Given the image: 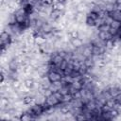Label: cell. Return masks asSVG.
Listing matches in <instances>:
<instances>
[{
  "label": "cell",
  "mask_w": 121,
  "mask_h": 121,
  "mask_svg": "<svg viewBox=\"0 0 121 121\" xmlns=\"http://www.w3.org/2000/svg\"><path fill=\"white\" fill-rule=\"evenodd\" d=\"M68 35H69V37H70V39H73V38H78V37H79V31H78V29H72V30H70L69 32H68Z\"/></svg>",
  "instance_id": "18"
},
{
  "label": "cell",
  "mask_w": 121,
  "mask_h": 121,
  "mask_svg": "<svg viewBox=\"0 0 121 121\" xmlns=\"http://www.w3.org/2000/svg\"><path fill=\"white\" fill-rule=\"evenodd\" d=\"M32 119V115L30 112H21L20 113V116H19V120H22V121H28Z\"/></svg>",
  "instance_id": "13"
},
{
  "label": "cell",
  "mask_w": 121,
  "mask_h": 121,
  "mask_svg": "<svg viewBox=\"0 0 121 121\" xmlns=\"http://www.w3.org/2000/svg\"><path fill=\"white\" fill-rule=\"evenodd\" d=\"M73 87H75L77 90H80L83 87V84L81 81H73V83L71 84Z\"/></svg>",
  "instance_id": "26"
},
{
  "label": "cell",
  "mask_w": 121,
  "mask_h": 121,
  "mask_svg": "<svg viewBox=\"0 0 121 121\" xmlns=\"http://www.w3.org/2000/svg\"><path fill=\"white\" fill-rule=\"evenodd\" d=\"M63 60H64V58H62L61 56H60L58 54V52H56V54L53 56V58H51L50 62H52L53 64H55V65H57V66L60 67V63H61V61Z\"/></svg>",
  "instance_id": "7"
},
{
  "label": "cell",
  "mask_w": 121,
  "mask_h": 121,
  "mask_svg": "<svg viewBox=\"0 0 121 121\" xmlns=\"http://www.w3.org/2000/svg\"><path fill=\"white\" fill-rule=\"evenodd\" d=\"M73 97H74V99H79V98H81V95H80L79 91H78L76 94H74L73 95Z\"/></svg>",
  "instance_id": "31"
},
{
  "label": "cell",
  "mask_w": 121,
  "mask_h": 121,
  "mask_svg": "<svg viewBox=\"0 0 121 121\" xmlns=\"http://www.w3.org/2000/svg\"><path fill=\"white\" fill-rule=\"evenodd\" d=\"M11 88H13L14 90H20L21 88V82L19 81V79H14L11 80Z\"/></svg>",
  "instance_id": "19"
},
{
  "label": "cell",
  "mask_w": 121,
  "mask_h": 121,
  "mask_svg": "<svg viewBox=\"0 0 121 121\" xmlns=\"http://www.w3.org/2000/svg\"><path fill=\"white\" fill-rule=\"evenodd\" d=\"M88 17H90V18H92V19H94L95 21L96 20V19H98L99 18V16H98V13L97 12H95V11H94V10H91L89 13H88V15H87Z\"/></svg>",
  "instance_id": "25"
},
{
  "label": "cell",
  "mask_w": 121,
  "mask_h": 121,
  "mask_svg": "<svg viewBox=\"0 0 121 121\" xmlns=\"http://www.w3.org/2000/svg\"><path fill=\"white\" fill-rule=\"evenodd\" d=\"M98 37H99L102 41H105V42L110 41V40L112 39V36L110 34L109 31H99V32H98Z\"/></svg>",
  "instance_id": "9"
},
{
  "label": "cell",
  "mask_w": 121,
  "mask_h": 121,
  "mask_svg": "<svg viewBox=\"0 0 121 121\" xmlns=\"http://www.w3.org/2000/svg\"><path fill=\"white\" fill-rule=\"evenodd\" d=\"M92 49H93V44H92V43H90L88 45L83 46V50H82V52H81L82 56H83L85 59H86V58L93 57V51H92Z\"/></svg>",
  "instance_id": "3"
},
{
  "label": "cell",
  "mask_w": 121,
  "mask_h": 121,
  "mask_svg": "<svg viewBox=\"0 0 121 121\" xmlns=\"http://www.w3.org/2000/svg\"><path fill=\"white\" fill-rule=\"evenodd\" d=\"M61 102L52 94L51 95H49V96H47L46 97V99H45V104L46 105H48V106H57V105H60Z\"/></svg>",
  "instance_id": "2"
},
{
  "label": "cell",
  "mask_w": 121,
  "mask_h": 121,
  "mask_svg": "<svg viewBox=\"0 0 121 121\" xmlns=\"http://www.w3.org/2000/svg\"><path fill=\"white\" fill-rule=\"evenodd\" d=\"M87 9H88L87 2H84V1L78 3L77 5V8H76V10L77 11H83V12H85V10H87Z\"/></svg>",
  "instance_id": "14"
},
{
  "label": "cell",
  "mask_w": 121,
  "mask_h": 121,
  "mask_svg": "<svg viewBox=\"0 0 121 121\" xmlns=\"http://www.w3.org/2000/svg\"><path fill=\"white\" fill-rule=\"evenodd\" d=\"M70 43L75 47V48H78V47H81L83 45V40L79 37L78 38H73V39H70Z\"/></svg>",
  "instance_id": "8"
},
{
  "label": "cell",
  "mask_w": 121,
  "mask_h": 121,
  "mask_svg": "<svg viewBox=\"0 0 121 121\" xmlns=\"http://www.w3.org/2000/svg\"><path fill=\"white\" fill-rule=\"evenodd\" d=\"M16 23H17V19H16L15 13H11L10 15H9V17H8V25H14Z\"/></svg>",
  "instance_id": "17"
},
{
  "label": "cell",
  "mask_w": 121,
  "mask_h": 121,
  "mask_svg": "<svg viewBox=\"0 0 121 121\" xmlns=\"http://www.w3.org/2000/svg\"><path fill=\"white\" fill-rule=\"evenodd\" d=\"M110 29V25L103 23L100 26H98V31H109Z\"/></svg>",
  "instance_id": "24"
},
{
  "label": "cell",
  "mask_w": 121,
  "mask_h": 121,
  "mask_svg": "<svg viewBox=\"0 0 121 121\" xmlns=\"http://www.w3.org/2000/svg\"><path fill=\"white\" fill-rule=\"evenodd\" d=\"M115 103H116V101H115V99L113 98V97H111V98H109V99H107L106 100V105H108L110 108H114V106H115Z\"/></svg>",
  "instance_id": "22"
},
{
  "label": "cell",
  "mask_w": 121,
  "mask_h": 121,
  "mask_svg": "<svg viewBox=\"0 0 121 121\" xmlns=\"http://www.w3.org/2000/svg\"><path fill=\"white\" fill-rule=\"evenodd\" d=\"M53 9H59V10H60V11H64V9H65V4L60 3V2H58L56 5L53 6Z\"/></svg>",
  "instance_id": "21"
},
{
  "label": "cell",
  "mask_w": 121,
  "mask_h": 121,
  "mask_svg": "<svg viewBox=\"0 0 121 121\" xmlns=\"http://www.w3.org/2000/svg\"><path fill=\"white\" fill-rule=\"evenodd\" d=\"M86 18H87V15L85 14V12L83 11H77L76 12V15H75V22L77 24H81L84 20L86 21Z\"/></svg>",
  "instance_id": "5"
},
{
  "label": "cell",
  "mask_w": 121,
  "mask_h": 121,
  "mask_svg": "<svg viewBox=\"0 0 121 121\" xmlns=\"http://www.w3.org/2000/svg\"><path fill=\"white\" fill-rule=\"evenodd\" d=\"M67 65H68V60L64 59V60L61 61V63H60V68L62 69V70H64V69L67 67Z\"/></svg>",
  "instance_id": "27"
},
{
  "label": "cell",
  "mask_w": 121,
  "mask_h": 121,
  "mask_svg": "<svg viewBox=\"0 0 121 121\" xmlns=\"http://www.w3.org/2000/svg\"><path fill=\"white\" fill-rule=\"evenodd\" d=\"M53 95H55V96H56V97H57V98H58V99H59V100H60V101L61 102V99H62L63 95H61V94H60V93L59 91H57V92L53 93Z\"/></svg>",
  "instance_id": "29"
},
{
  "label": "cell",
  "mask_w": 121,
  "mask_h": 121,
  "mask_svg": "<svg viewBox=\"0 0 121 121\" xmlns=\"http://www.w3.org/2000/svg\"><path fill=\"white\" fill-rule=\"evenodd\" d=\"M111 109H112V108H110L108 105L104 104V105L101 107V112H110Z\"/></svg>",
  "instance_id": "28"
},
{
  "label": "cell",
  "mask_w": 121,
  "mask_h": 121,
  "mask_svg": "<svg viewBox=\"0 0 121 121\" xmlns=\"http://www.w3.org/2000/svg\"><path fill=\"white\" fill-rule=\"evenodd\" d=\"M83 63H84L85 66H87L88 68H91V67H94V66H95V60H94V57H90V58L84 59Z\"/></svg>",
  "instance_id": "12"
},
{
  "label": "cell",
  "mask_w": 121,
  "mask_h": 121,
  "mask_svg": "<svg viewBox=\"0 0 121 121\" xmlns=\"http://www.w3.org/2000/svg\"><path fill=\"white\" fill-rule=\"evenodd\" d=\"M52 29H53V26L48 22H44L42 26V30L43 33H52Z\"/></svg>",
  "instance_id": "11"
},
{
  "label": "cell",
  "mask_w": 121,
  "mask_h": 121,
  "mask_svg": "<svg viewBox=\"0 0 121 121\" xmlns=\"http://www.w3.org/2000/svg\"><path fill=\"white\" fill-rule=\"evenodd\" d=\"M74 99L73 97V95H71L70 93L67 94V95H64L62 99H61V103H64V104H67V103H70L72 100Z\"/></svg>",
  "instance_id": "16"
},
{
  "label": "cell",
  "mask_w": 121,
  "mask_h": 121,
  "mask_svg": "<svg viewBox=\"0 0 121 121\" xmlns=\"http://www.w3.org/2000/svg\"><path fill=\"white\" fill-rule=\"evenodd\" d=\"M110 27L114 28V29H120V28H121V22L112 20V23L110 24Z\"/></svg>",
  "instance_id": "20"
},
{
  "label": "cell",
  "mask_w": 121,
  "mask_h": 121,
  "mask_svg": "<svg viewBox=\"0 0 121 121\" xmlns=\"http://www.w3.org/2000/svg\"><path fill=\"white\" fill-rule=\"evenodd\" d=\"M24 85H25V87L26 88V89H28V90H32L33 88H34V86H35V79L33 78H26V79H25L24 80Z\"/></svg>",
  "instance_id": "10"
},
{
  "label": "cell",
  "mask_w": 121,
  "mask_h": 121,
  "mask_svg": "<svg viewBox=\"0 0 121 121\" xmlns=\"http://www.w3.org/2000/svg\"><path fill=\"white\" fill-rule=\"evenodd\" d=\"M78 91H79V90H77L75 87H73V86L70 84V86H69V93H70L71 95H74V94H76Z\"/></svg>",
  "instance_id": "30"
},
{
  "label": "cell",
  "mask_w": 121,
  "mask_h": 121,
  "mask_svg": "<svg viewBox=\"0 0 121 121\" xmlns=\"http://www.w3.org/2000/svg\"><path fill=\"white\" fill-rule=\"evenodd\" d=\"M108 15L114 21H119L121 22V10L119 9H114L111 12H108Z\"/></svg>",
  "instance_id": "6"
},
{
  "label": "cell",
  "mask_w": 121,
  "mask_h": 121,
  "mask_svg": "<svg viewBox=\"0 0 121 121\" xmlns=\"http://www.w3.org/2000/svg\"><path fill=\"white\" fill-rule=\"evenodd\" d=\"M85 23H86V25H87L88 26H91V27L95 26V21L94 19H92V18L88 17V16H87V18H86Z\"/></svg>",
  "instance_id": "23"
},
{
  "label": "cell",
  "mask_w": 121,
  "mask_h": 121,
  "mask_svg": "<svg viewBox=\"0 0 121 121\" xmlns=\"http://www.w3.org/2000/svg\"><path fill=\"white\" fill-rule=\"evenodd\" d=\"M59 2H60V3H63V4H65L66 3V0H58Z\"/></svg>",
  "instance_id": "32"
},
{
  "label": "cell",
  "mask_w": 121,
  "mask_h": 121,
  "mask_svg": "<svg viewBox=\"0 0 121 121\" xmlns=\"http://www.w3.org/2000/svg\"><path fill=\"white\" fill-rule=\"evenodd\" d=\"M46 42V39L43 36H34V43L38 46H40L41 44L44 43Z\"/></svg>",
  "instance_id": "15"
},
{
  "label": "cell",
  "mask_w": 121,
  "mask_h": 121,
  "mask_svg": "<svg viewBox=\"0 0 121 121\" xmlns=\"http://www.w3.org/2000/svg\"><path fill=\"white\" fill-rule=\"evenodd\" d=\"M31 111L33 112L32 114V118H35L36 116L41 115L44 111H43V106L42 104H38V103H34L33 106L31 107Z\"/></svg>",
  "instance_id": "1"
},
{
  "label": "cell",
  "mask_w": 121,
  "mask_h": 121,
  "mask_svg": "<svg viewBox=\"0 0 121 121\" xmlns=\"http://www.w3.org/2000/svg\"><path fill=\"white\" fill-rule=\"evenodd\" d=\"M47 77H48V78L51 82L61 80V78H62V76L60 74H59L58 72H56V71H49L47 73Z\"/></svg>",
  "instance_id": "4"
}]
</instances>
